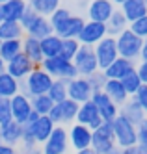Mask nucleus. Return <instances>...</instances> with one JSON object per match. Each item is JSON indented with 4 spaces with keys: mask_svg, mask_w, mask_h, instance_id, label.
<instances>
[{
    "mask_svg": "<svg viewBox=\"0 0 147 154\" xmlns=\"http://www.w3.org/2000/svg\"><path fill=\"white\" fill-rule=\"evenodd\" d=\"M0 23H2V9H0Z\"/></svg>",
    "mask_w": 147,
    "mask_h": 154,
    "instance_id": "nucleus-55",
    "label": "nucleus"
},
{
    "mask_svg": "<svg viewBox=\"0 0 147 154\" xmlns=\"http://www.w3.org/2000/svg\"><path fill=\"white\" fill-rule=\"evenodd\" d=\"M47 95L54 104H60V102L67 100V98H69L67 97V82L65 80H54Z\"/></svg>",
    "mask_w": 147,
    "mask_h": 154,
    "instance_id": "nucleus-34",
    "label": "nucleus"
},
{
    "mask_svg": "<svg viewBox=\"0 0 147 154\" xmlns=\"http://www.w3.org/2000/svg\"><path fill=\"white\" fill-rule=\"evenodd\" d=\"M140 61H147V43H143V48L140 54Z\"/></svg>",
    "mask_w": 147,
    "mask_h": 154,
    "instance_id": "nucleus-49",
    "label": "nucleus"
},
{
    "mask_svg": "<svg viewBox=\"0 0 147 154\" xmlns=\"http://www.w3.org/2000/svg\"><path fill=\"white\" fill-rule=\"evenodd\" d=\"M21 93V82L11 74H0V98H13Z\"/></svg>",
    "mask_w": 147,
    "mask_h": 154,
    "instance_id": "nucleus-29",
    "label": "nucleus"
},
{
    "mask_svg": "<svg viewBox=\"0 0 147 154\" xmlns=\"http://www.w3.org/2000/svg\"><path fill=\"white\" fill-rule=\"evenodd\" d=\"M73 13H71V9H67V8H60V9H56V11L49 17V20H50V26H52V32H54V28H58L63 20H67Z\"/></svg>",
    "mask_w": 147,
    "mask_h": 154,
    "instance_id": "nucleus-38",
    "label": "nucleus"
},
{
    "mask_svg": "<svg viewBox=\"0 0 147 154\" xmlns=\"http://www.w3.org/2000/svg\"><path fill=\"white\" fill-rule=\"evenodd\" d=\"M106 80H108V78L104 76V72H103V71H97V72H93L91 76H88V82H89V85H91L93 93H95V91H103V89H104Z\"/></svg>",
    "mask_w": 147,
    "mask_h": 154,
    "instance_id": "nucleus-40",
    "label": "nucleus"
},
{
    "mask_svg": "<svg viewBox=\"0 0 147 154\" xmlns=\"http://www.w3.org/2000/svg\"><path fill=\"white\" fill-rule=\"evenodd\" d=\"M6 2H9V0H0V6H2V4H6Z\"/></svg>",
    "mask_w": 147,
    "mask_h": 154,
    "instance_id": "nucleus-53",
    "label": "nucleus"
},
{
    "mask_svg": "<svg viewBox=\"0 0 147 154\" xmlns=\"http://www.w3.org/2000/svg\"><path fill=\"white\" fill-rule=\"evenodd\" d=\"M112 154H121V152H119V149H116V150H114V152H112Z\"/></svg>",
    "mask_w": 147,
    "mask_h": 154,
    "instance_id": "nucleus-54",
    "label": "nucleus"
},
{
    "mask_svg": "<svg viewBox=\"0 0 147 154\" xmlns=\"http://www.w3.org/2000/svg\"><path fill=\"white\" fill-rule=\"evenodd\" d=\"M136 72H138V76H140L142 84L147 85V61H140V63L136 65Z\"/></svg>",
    "mask_w": 147,
    "mask_h": 154,
    "instance_id": "nucleus-46",
    "label": "nucleus"
},
{
    "mask_svg": "<svg viewBox=\"0 0 147 154\" xmlns=\"http://www.w3.org/2000/svg\"><path fill=\"white\" fill-rule=\"evenodd\" d=\"M50 34H54L52 32V26H50V20L47 17H36V20L32 23V26L26 30V35L30 37H36V39H45V37H49Z\"/></svg>",
    "mask_w": 147,
    "mask_h": 154,
    "instance_id": "nucleus-28",
    "label": "nucleus"
},
{
    "mask_svg": "<svg viewBox=\"0 0 147 154\" xmlns=\"http://www.w3.org/2000/svg\"><path fill=\"white\" fill-rule=\"evenodd\" d=\"M84 24H86V19L73 13L67 20H63L58 28H54V34L62 39H78Z\"/></svg>",
    "mask_w": 147,
    "mask_h": 154,
    "instance_id": "nucleus-17",
    "label": "nucleus"
},
{
    "mask_svg": "<svg viewBox=\"0 0 147 154\" xmlns=\"http://www.w3.org/2000/svg\"><path fill=\"white\" fill-rule=\"evenodd\" d=\"M142 154H147V152H142Z\"/></svg>",
    "mask_w": 147,
    "mask_h": 154,
    "instance_id": "nucleus-57",
    "label": "nucleus"
},
{
    "mask_svg": "<svg viewBox=\"0 0 147 154\" xmlns=\"http://www.w3.org/2000/svg\"><path fill=\"white\" fill-rule=\"evenodd\" d=\"M73 65H75L78 76H84V78L97 72L99 63H97V58H95L93 47H80V50H78V54L73 60Z\"/></svg>",
    "mask_w": 147,
    "mask_h": 154,
    "instance_id": "nucleus-8",
    "label": "nucleus"
},
{
    "mask_svg": "<svg viewBox=\"0 0 147 154\" xmlns=\"http://www.w3.org/2000/svg\"><path fill=\"white\" fill-rule=\"evenodd\" d=\"M0 154H19L17 147H11V145H0Z\"/></svg>",
    "mask_w": 147,
    "mask_h": 154,
    "instance_id": "nucleus-47",
    "label": "nucleus"
},
{
    "mask_svg": "<svg viewBox=\"0 0 147 154\" xmlns=\"http://www.w3.org/2000/svg\"><path fill=\"white\" fill-rule=\"evenodd\" d=\"M91 102L95 104L101 119H103V123H112V121L119 115V106L112 102L104 91H95L91 95Z\"/></svg>",
    "mask_w": 147,
    "mask_h": 154,
    "instance_id": "nucleus-13",
    "label": "nucleus"
},
{
    "mask_svg": "<svg viewBox=\"0 0 147 154\" xmlns=\"http://www.w3.org/2000/svg\"><path fill=\"white\" fill-rule=\"evenodd\" d=\"M114 139H116V147L117 149H127V147H134L138 145V136H136V126L125 117L117 115L114 119Z\"/></svg>",
    "mask_w": 147,
    "mask_h": 154,
    "instance_id": "nucleus-5",
    "label": "nucleus"
},
{
    "mask_svg": "<svg viewBox=\"0 0 147 154\" xmlns=\"http://www.w3.org/2000/svg\"><path fill=\"white\" fill-rule=\"evenodd\" d=\"M76 154H95L91 149H86V150H80V152H76Z\"/></svg>",
    "mask_w": 147,
    "mask_h": 154,
    "instance_id": "nucleus-52",
    "label": "nucleus"
},
{
    "mask_svg": "<svg viewBox=\"0 0 147 154\" xmlns=\"http://www.w3.org/2000/svg\"><path fill=\"white\" fill-rule=\"evenodd\" d=\"M67 134H69V145L76 150H86V149H91V137H93V130H89L84 125H78L73 123L69 128H67Z\"/></svg>",
    "mask_w": 147,
    "mask_h": 154,
    "instance_id": "nucleus-11",
    "label": "nucleus"
},
{
    "mask_svg": "<svg viewBox=\"0 0 147 154\" xmlns=\"http://www.w3.org/2000/svg\"><path fill=\"white\" fill-rule=\"evenodd\" d=\"M78 106L75 100H71V98H67V100L60 102V104H54L50 113H49V119L52 121V123L56 126H65V125H73L76 121V113H78Z\"/></svg>",
    "mask_w": 147,
    "mask_h": 154,
    "instance_id": "nucleus-6",
    "label": "nucleus"
},
{
    "mask_svg": "<svg viewBox=\"0 0 147 154\" xmlns=\"http://www.w3.org/2000/svg\"><path fill=\"white\" fill-rule=\"evenodd\" d=\"M121 84H123V87L127 89L129 97H134V95L138 93V89L143 85V84H142V80H140V76H138V72H136V69H134L132 72H129L125 78L121 80Z\"/></svg>",
    "mask_w": 147,
    "mask_h": 154,
    "instance_id": "nucleus-37",
    "label": "nucleus"
},
{
    "mask_svg": "<svg viewBox=\"0 0 147 154\" xmlns=\"http://www.w3.org/2000/svg\"><path fill=\"white\" fill-rule=\"evenodd\" d=\"M28 8L39 17H50L56 9L62 8V0H28Z\"/></svg>",
    "mask_w": 147,
    "mask_h": 154,
    "instance_id": "nucleus-27",
    "label": "nucleus"
},
{
    "mask_svg": "<svg viewBox=\"0 0 147 154\" xmlns=\"http://www.w3.org/2000/svg\"><path fill=\"white\" fill-rule=\"evenodd\" d=\"M39 67H41L43 71H47L54 80H65V82H69V80H73V78H76V76H78V72H76V69H75L73 61H67V60H63L62 56L45 58Z\"/></svg>",
    "mask_w": 147,
    "mask_h": 154,
    "instance_id": "nucleus-3",
    "label": "nucleus"
},
{
    "mask_svg": "<svg viewBox=\"0 0 147 154\" xmlns=\"http://www.w3.org/2000/svg\"><path fill=\"white\" fill-rule=\"evenodd\" d=\"M129 30L145 41L147 39V15L142 17V19H138V20H134V23H130L129 24Z\"/></svg>",
    "mask_w": 147,
    "mask_h": 154,
    "instance_id": "nucleus-39",
    "label": "nucleus"
},
{
    "mask_svg": "<svg viewBox=\"0 0 147 154\" xmlns=\"http://www.w3.org/2000/svg\"><path fill=\"white\" fill-rule=\"evenodd\" d=\"M22 54V39H13V41H0V58L6 63Z\"/></svg>",
    "mask_w": 147,
    "mask_h": 154,
    "instance_id": "nucleus-32",
    "label": "nucleus"
},
{
    "mask_svg": "<svg viewBox=\"0 0 147 154\" xmlns=\"http://www.w3.org/2000/svg\"><path fill=\"white\" fill-rule=\"evenodd\" d=\"M134 100H136L140 106H142V109L145 112V115H147V85H142L140 89H138V93L132 97Z\"/></svg>",
    "mask_w": 147,
    "mask_h": 154,
    "instance_id": "nucleus-45",
    "label": "nucleus"
},
{
    "mask_svg": "<svg viewBox=\"0 0 147 154\" xmlns=\"http://www.w3.org/2000/svg\"><path fill=\"white\" fill-rule=\"evenodd\" d=\"M36 67H37V65H34V63L24 56V54H19L17 58H13L11 61L6 63V72L11 74L13 78H17L19 82H22Z\"/></svg>",
    "mask_w": 147,
    "mask_h": 154,
    "instance_id": "nucleus-18",
    "label": "nucleus"
},
{
    "mask_svg": "<svg viewBox=\"0 0 147 154\" xmlns=\"http://www.w3.org/2000/svg\"><path fill=\"white\" fill-rule=\"evenodd\" d=\"M136 136H138V147L142 152H147V117L136 126Z\"/></svg>",
    "mask_w": 147,
    "mask_h": 154,
    "instance_id": "nucleus-41",
    "label": "nucleus"
},
{
    "mask_svg": "<svg viewBox=\"0 0 147 154\" xmlns=\"http://www.w3.org/2000/svg\"><path fill=\"white\" fill-rule=\"evenodd\" d=\"M119 9L123 11L125 19L129 20V24L147 15V4L143 2V0H125Z\"/></svg>",
    "mask_w": 147,
    "mask_h": 154,
    "instance_id": "nucleus-25",
    "label": "nucleus"
},
{
    "mask_svg": "<svg viewBox=\"0 0 147 154\" xmlns=\"http://www.w3.org/2000/svg\"><path fill=\"white\" fill-rule=\"evenodd\" d=\"M93 52H95V58H97V63H99V71H104L110 63H114L119 58L116 37L106 35L103 41L97 43V45L93 47Z\"/></svg>",
    "mask_w": 147,
    "mask_h": 154,
    "instance_id": "nucleus-7",
    "label": "nucleus"
},
{
    "mask_svg": "<svg viewBox=\"0 0 147 154\" xmlns=\"http://www.w3.org/2000/svg\"><path fill=\"white\" fill-rule=\"evenodd\" d=\"M134 69H136V63H134V61L125 60V58H117L114 63H110L103 72H104V76L108 80H123Z\"/></svg>",
    "mask_w": 147,
    "mask_h": 154,
    "instance_id": "nucleus-21",
    "label": "nucleus"
},
{
    "mask_svg": "<svg viewBox=\"0 0 147 154\" xmlns=\"http://www.w3.org/2000/svg\"><path fill=\"white\" fill-rule=\"evenodd\" d=\"M143 2H145V4H147V0H143Z\"/></svg>",
    "mask_w": 147,
    "mask_h": 154,
    "instance_id": "nucleus-56",
    "label": "nucleus"
},
{
    "mask_svg": "<svg viewBox=\"0 0 147 154\" xmlns=\"http://www.w3.org/2000/svg\"><path fill=\"white\" fill-rule=\"evenodd\" d=\"M0 145H2V141H0Z\"/></svg>",
    "mask_w": 147,
    "mask_h": 154,
    "instance_id": "nucleus-58",
    "label": "nucleus"
},
{
    "mask_svg": "<svg viewBox=\"0 0 147 154\" xmlns=\"http://www.w3.org/2000/svg\"><path fill=\"white\" fill-rule=\"evenodd\" d=\"M112 123H103L97 130H93L91 150L95 154H112L117 149L116 139H114V126H112Z\"/></svg>",
    "mask_w": 147,
    "mask_h": 154,
    "instance_id": "nucleus-4",
    "label": "nucleus"
},
{
    "mask_svg": "<svg viewBox=\"0 0 147 154\" xmlns=\"http://www.w3.org/2000/svg\"><path fill=\"white\" fill-rule=\"evenodd\" d=\"M106 95H108V98L114 104H117V106H123L127 100H129V93H127V89L123 87V84H121V80H106V84H104V89H103Z\"/></svg>",
    "mask_w": 147,
    "mask_h": 154,
    "instance_id": "nucleus-26",
    "label": "nucleus"
},
{
    "mask_svg": "<svg viewBox=\"0 0 147 154\" xmlns=\"http://www.w3.org/2000/svg\"><path fill=\"white\" fill-rule=\"evenodd\" d=\"M0 9H2V20L19 23L28 9V0H9V2L0 6Z\"/></svg>",
    "mask_w": 147,
    "mask_h": 154,
    "instance_id": "nucleus-22",
    "label": "nucleus"
},
{
    "mask_svg": "<svg viewBox=\"0 0 147 154\" xmlns=\"http://www.w3.org/2000/svg\"><path fill=\"white\" fill-rule=\"evenodd\" d=\"M30 130H32V136H34V141L41 147L45 141L49 139V136L52 134V130L56 128V125L49 119V115H39L36 121L28 123Z\"/></svg>",
    "mask_w": 147,
    "mask_h": 154,
    "instance_id": "nucleus-19",
    "label": "nucleus"
},
{
    "mask_svg": "<svg viewBox=\"0 0 147 154\" xmlns=\"http://www.w3.org/2000/svg\"><path fill=\"white\" fill-rule=\"evenodd\" d=\"M30 100H32V109H34V113H37V115H49L50 109H52V106H54V102L49 98V95L32 97Z\"/></svg>",
    "mask_w": 147,
    "mask_h": 154,
    "instance_id": "nucleus-35",
    "label": "nucleus"
},
{
    "mask_svg": "<svg viewBox=\"0 0 147 154\" xmlns=\"http://www.w3.org/2000/svg\"><path fill=\"white\" fill-rule=\"evenodd\" d=\"M80 43H78V39H62V52L60 56L67 61H73L75 56L78 54V50H80Z\"/></svg>",
    "mask_w": 147,
    "mask_h": 154,
    "instance_id": "nucleus-36",
    "label": "nucleus"
},
{
    "mask_svg": "<svg viewBox=\"0 0 147 154\" xmlns=\"http://www.w3.org/2000/svg\"><path fill=\"white\" fill-rule=\"evenodd\" d=\"M36 17H37V13L36 11H32V9L28 8L26 9V11H24V15H22V19L19 20V23H21V26H22V30H24V34H26V30L32 26V23H34V20H36Z\"/></svg>",
    "mask_w": 147,
    "mask_h": 154,
    "instance_id": "nucleus-44",
    "label": "nucleus"
},
{
    "mask_svg": "<svg viewBox=\"0 0 147 154\" xmlns=\"http://www.w3.org/2000/svg\"><path fill=\"white\" fill-rule=\"evenodd\" d=\"M17 150L19 154H41V147L37 143H19L17 145Z\"/></svg>",
    "mask_w": 147,
    "mask_h": 154,
    "instance_id": "nucleus-43",
    "label": "nucleus"
},
{
    "mask_svg": "<svg viewBox=\"0 0 147 154\" xmlns=\"http://www.w3.org/2000/svg\"><path fill=\"white\" fill-rule=\"evenodd\" d=\"M9 106H11V119L21 123V125H26V121L34 113L30 97L22 95V93L15 95L13 98H9Z\"/></svg>",
    "mask_w": 147,
    "mask_h": 154,
    "instance_id": "nucleus-15",
    "label": "nucleus"
},
{
    "mask_svg": "<svg viewBox=\"0 0 147 154\" xmlns=\"http://www.w3.org/2000/svg\"><path fill=\"white\" fill-rule=\"evenodd\" d=\"M4 72H6V61L0 58V74H4Z\"/></svg>",
    "mask_w": 147,
    "mask_h": 154,
    "instance_id": "nucleus-50",
    "label": "nucleus"
},
{
    "mask_svg": "<svg viewBox=\"0 0 147 154\" xmlns=\"http://www.w3.org/2000/svg\"><path fill=\"white\" fill-rule=\"evenodd\" d=\"M123 2H125V0H112V4H114L116 8H117V6L121 8V4H123Z\"/></svg>",
    "mask_w": 147,
    "mask_h": 154,
    "instance_id": "nucleus-51",
    "label": "nucleus"
},
{
    "mask_svg": "<svg viewBox=\"0 0 147 154\" xmlns=\"http://www.w3.org/2000/svg\"><path fill=\"white\" fill-rule=\"evenodd\" d=\"M91 95H93V89L89 85L88 78H84V76H76V78L67 82V97L71 100H75L76 104L89 102L91 100Z\"/></svg>",
    "mask_w": 147,
    "mask_h": 154,
    "instance_id": "nucleus-12",
    "label": "nucleus"
},
{
    "mask_svg": "<svg viewBox=\"0 0 147 154\" xmlns=\"http://www.w3.org/2000/svg\"><path fill=\"white\" fill-rule=\"evenodd\" d=\"M22 54H24L34 65H37V67L45 60L43 52H41V41L36 39V37H30V35L22 37Z\"/></svg>",
    "mask_w": 147,
    "mask_h": 154,
    "instance_id": "nucleus-23",
    "label": "nucleus"
},
{
    "mask_svg": "<svg viewBox=\"0 0 147 154\" xmlns=\"http://www.w3.org/2000/svg\"><path fill=\"white\" fill-rule=\"evenodd\" d=\"M69 149V134L65 126H56L49 139L41 145V154H65Z\"/></svg>",
    "mask_w": 147,
    "mask_h": 154,
    "instance_id": "nucleus-9",
    "label": "nucleus"
},
{
    "mask_svg": "<svg viewBox=\"0 0 147 154\" xmlns=\"http://www.w3.org/2000/svg\"><path fill=\"white\" fill-rule=\"evenodd\" d=\"M145 43H147V39H145Z\"/></svg>",
    "mask_w": 147,
    "mask_h": 154,
    "instance_id": "nucleus-59",
    "label": "nucleus"
},
{
    "mask_svg": "<svg viewBox=\"0 0 147 154\" xmlns=\"http://www.w3.org/2000/svg\"><path fill=\"white\" fill-rule=\"evenodd\" d=\"M11 121V106L9 98H0V125Z\"/></svg>",
    "mask_w": 147,
    "mask_h": 154,
    "instance_id": "nucleus-42",
    "label": "nucleus"
},
{
    "mask_svg": "<svg viewBox=\"0 0 147 154\" xmlns=\"http://www.w3.org/2000/svg\"><path fill=\"white\" fill-rule=\"evenodd\" d=\"M75 123L84 125L89 130H97L101 125H103V119H101L95 104L89 100V102H84V104L78 106V113H76V121H75Z\"/></svg>",
    "mask_w": 147,
    "mask_h": 154,
    "instance_id": "nucleus-16",
    "label": "nucleus"
},
{
    "mask_svg": "<svg viewBox=\"0 0 147 154\" xmlns=\"http://www.w3.org/2000/svg\"><path fill=\"white\" fill-rule=\"evenodd\" d=\"M0 141H2L4 145L17 147L22 141V125L13 121V119L4 123V125H0Z\"/></svg>",
    "mask_w": 147,
    "mask_h": 154,
    "instance_id": "nucleus-20",
    "label": "nucleus"
},
{
    "mask_svg": "<svg viewBox=\"0 0 147 154\" xmlns=\"http://www.w3.org/2000/svg\"><path fill=\"white\" fill-rule=\"evenodd\" d=\"M41 52L45 58H56L62 52V37L56 34H50L49 37L41 39Z\"/></svg>",
    "mask_w": 147,
    "mask_h": 154,
    "instance_id": "nucleus-33",
    "label": "nucleus"
},
{
    "mask_svg": "<svg viewBox=\"0 0 147 154\" xmlns=\"http://www.w3.org/2000/svg\"><path fill=\"white\" fill-rule=\"evenodd\" d=\"M26 34L22 30L21 23H11V20H2L0 23V41H13L22 39Z\"/></svg>",
    "mask_w": 147,
    "mask_h": 154,
    "instance_id": "nucleus-30",
    "label": "nucleus"
},
{
    "mask_svg": "<svg viewBox=\"0 0 147 154\" xmlns=\"http://www.w3.org/2000/svg\"><path fill=\"white\" fill-rule=\"evenodd\" d=\"M129 28V20L125 19V15H123L121 9H116L114 15H112L108 19L106 23V30H108V35L110 37H117L121 32H125Z\"/></svg>",
    "mask_w": 147,
    "mask_h": 154,
    "instance_id": "nucleus-31",
    "label": "nucleus"
},
{
    "mask_svg": "<svg viewBox=\"0 0 147 154\" xmlns=\"http://www.w3.org/2000/svg\"><path fill=\"white\" fill-rule=\"evenodd\" d=\"M116 9L117 8L112 4V0H91V2L88 4V19L86 20L106 24L108 19L114 15Z\"/></svg>",
    "mask_w": 147,
    "mask_h": 154,
    "instance_id": "nucleus-14",
    "label": "nucleus"
},
{
    "mask_svg": "<svg viewBox=\"0 0 147 154\" xmlns=\"http://www.w3.org/2000/svg\"><path fill=\"white\" fill-rule=\"evenodd\" d=\"M108 35L106 24L103 23H93V20H86V24L78 35V43L82 47H95L97 43H101Z\"/></svg>",
    "mask_w": 147,
    "mask_h": 154,
    "instance_id": "nucleus-10",
    "label": "nucleus"
},
{
    "mask_svg": "<svg viewBox=\"0 0 147 154\" xmlns=\"http://www.w3.org/2000/svg\"><path fill=\"white\" fill-rule=\"evenodd\" d=\"M143 39L138 37L136 34L127 28L125 32L116 37V45H117V54L119 58H125V60H130V61H136L140 60V54H142V48H143Z\"/></svg>",
    "mask_w": 147,
    "mask_h": 154,
    "instance_id": "nucleus-2",
    "label": "nucleus"
},
{
    "mask_svg": "<svg viewBox=\"0 0 147 154\" xmlns=\"http://www.w3.org/2000/svg\"><path fill=\"white\" fill-rule=\"evenodd\" d=\"M121 154H142L140 147L138 145H134V147H127V149H119Z\"/></svg>",
    "mask_w": 147,
    "mask_h": 154,
    "instance_id": "nucleus-48",
    "label": "nucleus"
},
{
    "mask_svg": "<svg viewBox=\"0 0 147 154\" xmlns=\"http://www.w3.org/2000/svg\"><path fill=\"white\" fill-rule=\"evenodd\" d=\"M119 115H121V117H125L129 123H132L134 126H138L142 121L147 117V115H145V112L142 109V106H140L136 100H134L132 97H130V98H129V100L123 104V106H119Z\"/></svg>",
    "mask_w": 147,
    "mask_h": 154,
    "instance_id": "nucleus-24",
    "label": "nucleus"
},
{
    "mask_svg": "<svg viewBox=\"0 0 147 154\" xmlns=\"http://www.w3.org/2000/svg\"><path fill=\"white\" fill-rule=\"evenodd\" d=\"M52 82H54V78L47 71H43L41 67H36L24 80L21 82V93L30 97V98L32 97H39V95H47Z\"/></svg>",
    "mask_w": 147,
    "mask_h": 154,
    "instance_id": "nucleus-1",
    "label": "nucleus"
}]
</instances>
